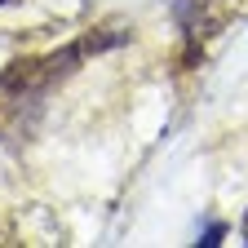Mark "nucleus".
Instances as JSON below:
<instances>
[{
  "mask_svg": "<svg viewBox=\"0 0 248 248\" xmlns=\"http://www.w3.org/2000/svg\"><path fill=\"white\" fill-rule=\"evenodd\" d=\"M244 239H248V217H244Z\"/></svg>",
  "mask_w": 248,
  "mask_h": 248,
  "instance_id": "f257e3e1",
  "label": "nucleus"
},
{
  "mask_svg": "<svg viewBox=\"0 0 248 248\" xmlns=\"http://www.w3.org/2000/svg\"><path fill=\"white\" fill-rule=\"evenodd\" d=\"M0 5H5V0H0Z\"/></svg>",
  "mask_w": 248,
  "mask_h": 248,
  "instance_id": "f03ea898",
  "label": "nucleus"
}]
</instances>
